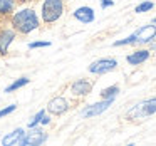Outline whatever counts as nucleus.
Instances as JSON below:
<instances>
[{"label": "nucleus", "instance_id": "nucleus-1", "mask_svg": "<svg viewBox=\"0 0 156 146\" xmlns=\"http://www.w3.org/2000/svg\"><path fill=\"white\" fill-rule=\"evenodd\" d=\"M10 25L17 34L27 35L32 30L39 29V17L32 9H22V10L15 12L10 17Z\"/></svg>", "mask_w": 156, "mask_h": 146}, {"label": "nucleus", "instance_id": "nucleus-2", "mask_svg": "<svg viewBox=\"0 0 156 146\" xmlns=\"http://www.w3.org/2000/svg\"><path fill=\"white\" fill-rule=\"evenodd\" d=\"M64 12V0H44L42 4V22L51 25L61 19Z\"/></svg>", "mask_w": 156, "mask_h": 146}, {"label": "nucleus", "instance_id": "nucleus-3", "mask_svg": "<svg viewBox=\"0 0 156 146\" xmlns=\"http://www.w3.org/2000/svg\"><path fill=\"white\" fill-rule=\"evenodd\" d=\"M156 112V98H151V99H146V101L136 104L131 111L128 112L129 118H146V116H151Z\"/></svg>", "mask_w": 156, "mask_h": 146}, {"label": "nucleus", "instance_id": "nucleus-4", "mask_svg": "<svg viewBox=\"0 0 156 146\" xmlns=\"http://www.w3.org/2000/svg\"><path fill=\"white\" fill-rule=\"evenodd\" d=\"M47 139V134H45L44 129L41 128H30V131L24 133V136H22L20 139H19L17 144L20 146H30V144H42V143Z\"/></svg>", "mask_w": 156, "mask_h": 146}, {"label": "nucleus", "instance_id": "nucleus-5", "mask_svg": "<svg viewBox=\"0 0 156 146\" xmlns=\"http://www.w3.org/2000/svg\"><path fill=\"white\" fill-rule=\"evenodd\" d=\"M118 67V61L112 57H104V59H98V61H94L91 66H89V72L91 74H108V72L114 71V69Z\"/></svg>", "mask_w": 156, "mask_h": 146}, {"label": "nucleus", "instance_id": "nucleus-6", "mask_svg": "<svg viewBox=\"0 0 156 146\" xmlns=\"http://www.w3.org/2000/svg\"><path fill=\"white\" fill-rule=\"evenodd\" d=\"M112 102H114V98L102 99V101L96 102V104H91V106H87L86 109H82V111H81V116H82V118H92V116H99V114H102L106 109H109V106H111Z\"/></svg>", "mask_w": 156, "mask_h": 146}, {"label": "nucleus", "instance_id": "nucleus-7", "mask_svg": "<svg viewBox=\"0 0 156 146\" xmlns=\"http://www.w3.org/2000/svg\"><path fill=\"white\" fill-rule=\"evenodd\" d=\"M69 108H71V102H69L66 98H62V96L51 99V101H49V104H47V111L51 112L52 116L64 114L66 111H69Z\"/></svg>", "mask_w": 156, "mask_h": 146}, {"label": "nucleus", "instance_id": "nucleus-8", "mask_svg": "<svg viewBox=\"0 0 156 146\" xmlns=\"http://www.w3.org/2000/svg\"><path fill=\"white\" fill-rule=\"evenodd\" d=\"M92 86L94 84L91 81H87V79H77L76 82L71 84V94L77 96V98H84V96H87L92 91Z\"/></svg>", "mask_w": 156, "mask_h": 146}, {"label": "nucleus", "instance_id": "nucleus-9", "mask_svg": "<svg viewBox=\"0 0 156 146\" xmlns=\"http://www.w3.org/2000/svg\"><path fill=\"white\" fill-rule=\"evenodd\" d=\"M15 35H17V32L12 27H7V29H2L0 30V55H5L9 52V45L14 42Z\"/></svg>", "mask_w": 156, "mask_h": 146}, {"label": "nucleus", "instance_id": "nucleus-10", "mask_svg": "<svg viewBox=\"0 0 156 146\" xmlns=\"http://www.w3.org/2000/svg\"><path fill=\"white\" fill-rule=\"evenodd\" d=\"M136 34V44H149L156 35V25H144L138 29Z\"/></svg>", "mask_w": 156, "mask_h": 146}, {"label": "nucleus", "instance_id": "nucleus-11", "mask_svg": "<svg viewBox=\"0 0 156 146\" xmlns=\"http://www.w3.org/2000/svg\"><path fill=\"white\" fill-rule=\"evenodd\" d=\"M74 19H77L81 24H91V22H94V19H96V14H94V10H92L91 7H79V9H76L74 10Z\"/></svg>", "mask_w": 156, "mask_h": 146}, {"label": "nucleus", "instance_id": "nucleus-12", "mask_svg": "<svg viewBox=\"0 0 156 146\" xmlns=\"http://www.w3.org/2000/svg\"><path fill=\"white\" fill-rule=\"evenodd\" d=\"M149 55H151V51H149V49H138V51H134L133 54H129L128 57H126V61L131 66H139V64L148 61Z\"/></svg>", "mask_w": 156, "mask_h": 146}, {"label": "nucleus", "instance_id": "nucleus-13", "mask_svg": "<svg viewBox=\"0 0 156 146\" xmlns=\"http://www.w3.org/2000/svg\"><path fill=\"white\" fill-rule=\"evenodd\" d=\"M19 0H0V17H9L15 10Z\"/></svg>", "mask_w": 156, "mask_h": 146}, {"label": "nucleus", "instance_id": "nucleus-14", "mask_svg": "<svg viewBox=\"0 0 156 146\" xmlns=\"http://www.w3.org/2000/svg\"><path fill=\"white\" fill-rule=\"evenodd\" d=\"M24 133H25V131H24L22 128H17L14 133H10V134H7L4 139H2V144H4V146L17 144V143H19V139H20L22 136H24Z\"/></svg>", "mask_w": 156, "mask_h": 146}, {"label": "nucleus", "instance_id": "nucleus-15", "mask_svg": "<svg viewBox=\"0 0 156 146\" xmlns=\"http://www.w3.org/2000/svg\"><path fill=\"white\" fill-rule=\"evenodd\" d=\"M29 82H30V79L20 77V79H17V81H14L10 86H7V87H5V92H14V91H17V89H20V87H24V86H27Z\"/></svg>", "mask_w": 156, "mask_h": 146}, {"label": "nucleus", "instance_id": "nucleus-16", "mask_svg": "<svg viewBox=\"0 0 156 146\" xmlns=\"http://www.w3.org/2000/svg\"><path fill=\"white\" fill-rule=\"evenodd\" d=\"M119 94V86H109V87L102 89L101 91V98L102 99H109V98H114Z\"/></svg>", "mask_w": 156, "mask_h": 146}, {"label": "nucleus", "instance_id": "nucleus-17", "mask_svg": "<svg viewBox=\"0 0 156 146\" xmlns=\"http://www.w3.org/2000/svg\"><path fill=\"white\" fill-rule=\"evenodd\" d=\"M44 114H45V111H44V109H41V111H39L37 114H34V116H32V119L27 123V128L30 129V128H34V126L41 124V121H42V118H44Z\"/></svg>", "mask_w": 156, "mask_h": 146}, {"label": "nucleus", "instance_id": "nucleus-18", "mask_svg": "<svg viewBox=\"0 0 156 146\" xmlns=\"http://www.w3.org/2000/svg\"><path fill=\"white\" fill-rule=\"evenodd\" d=\"M131 44H136V34H131L126 39H121V41H116L112 45L114 47H121V45H131Z\"/></svg>", "mask_w": 156, "mask_h": 146}, {"label": "nucleus", "instance_id": "nucleus-19", "mask_svg": "<svg viewBox=\"0 0 156 146\" xmlns=\"http://www.w3.org/2000/svg\"><path fill=\"white\" fill-rule=\"evenodd\" d=\"M153 7H154V4H153V2H141L139 5H136L134 12H136V14H143V12L151 10Z\"/></svg>", "mask_w": 156, "mask_h": 146}, {"label": "nucleus", "instance_id": "nucleus-20", "mask_svg": "<svg viewBox=\"0 0 156 146\" xmlns=\"http://www.w3.org/2000/svg\"><path fill=\"white\" fill-rule=\"evenodd\" d=\"M15 109H17V104H10V106H7V108L0 109V118H5V116H9L10 112H14Z\"/></svg>", "mask_w": 156, "mask_h": 146}, {"label": "nucleus", "instance_id": "nucleus-21", "mask_svg": "<svg viewBox=\"0 0 156 146\" xmlns=\"http://www.w3.org/2000/svg\"><path fill=\"white\" fill-rule=\"evenodd\" d=\"M51 42H42V41H37V42H30L29 44V49H37V47H49Z\"/></svg>", "mask_w": 156, "mask_h": 146}, {"label": "nucleus", "instance_id": "nucleus-22", "mask_svg": "<svg viewBox=\"0 0 156 146\" xmlns=\"http://www.w3.org/2000/svg\"><path fill=\"white\" fill-rule=\"evenodd\" d=\"M114 5V2L112 0H101V7L106 9V7H112Z\"/></svg>", "mask_w": 156, "mask_h": 146}, {"label": "nucleus", "instance_id": "nucleus-23", "mask_svg": "<svg viewBox=\"0 0 156 146\" xmlns=\"http://www.w3.org/2000/svg\"><path fill=\"white\" fill-rule=\"evenodd\" d=\"M149 49H151V51H156V35H154V39L149 42Z\"/></svg>", "mask_w": 156, "mask_h": 146}, {"label": "nucleus", "instance_id": "nucleus-24", "mask_svg": "<svg viewBox=\"0 0 156 146\" xmlns=\"http://www.w3.org/2000/svg\"><path fill=\"white\" fill-rule=\"evenodd\" d=\"M49 123H51V118H49V116H45V114H44V118H42L41 124H49Z\"/></svg>", "mask_w": 156, "mask_h": 146}, {"label": "nucleus", "instance_id": "nucleus-25", "mask_svg": "<svg viewBox=\"0 0 156 146\" xmlns=\"http://www.w3.org/2000/svg\"><path fill=\"white\" fill-rule=\"evenodd\" d=\"M20 2H32V0H20Z\"/></svg>", "mask_w": 156, "mask_h": 146}, {"label": "nucleus", "instance_id": "nucleus-26", "mask_svg": "<svg viewBox=\"0 0 156 146\" xmlns=\"http://www.w3.org/2000/svg\"><path fill=\"white\" fill-rule=\"evenodd\" d=\"M153 24H156V17H154V19H153Z\"/></svg>", "mask_w": 156, "mask_h": 146}]
</instances>
